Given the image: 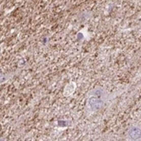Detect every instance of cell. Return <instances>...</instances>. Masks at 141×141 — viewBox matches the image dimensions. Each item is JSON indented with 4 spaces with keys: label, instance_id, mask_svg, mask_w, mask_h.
<instances>
[{
    "label": "cell",
    "instance_id": "obj_1",
    "mask_svg": "<svg viewBox=\"0 0 141 141\" xmlns=\"http://www.w3.org/2000/svg\"><path fill=\"white\" fill-rule=\"evenodd\" d=\"M105 101V92L103 89L96 88L90 93L88 100V107L92 111L96 112L103 107Z\"/></svg>",
    "mask_w": 141,
    "mask_h": 141
},
{
    "label": "cell",
    "instance_id": "obj_2",
    "mask_svg": "<svg viewBox=\"0 0 141 141\" xmlns=\"http://www.w3.org/2000/svg\"><path fill=\"white\" fill-rule=\"evenodd\" d=\"M128 135L131 139L138 140L141 138V128L138 126H133L129 128L128 132Z\"/></svg>",
    "mask_w": 141,
    "mask_h": 141
},
{
    "label": "cell",
    "instance_id": "obj_3",
    "mask_svg": "<svg viewBox=\"0 0 141 141\" xmlns=\"http://www.w3.org/2000/svg\"><path fill=\"white\" fill-rule=\"evenodd\" d=\"M75 89H76V84L74 82H71L67 84V85L65 86V88H64V96H71V94L74 92Z\"/></svg>",
    "mask_w": 141,
    "mask_h": 141
}]
</instances>
